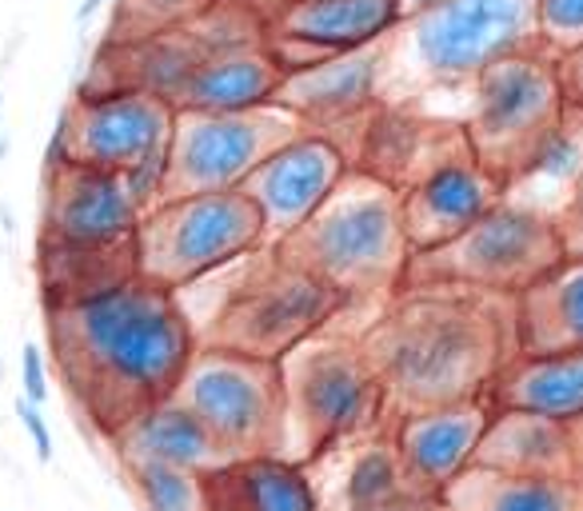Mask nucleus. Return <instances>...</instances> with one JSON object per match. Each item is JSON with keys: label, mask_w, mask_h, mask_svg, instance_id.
Here are the masks:
<instances>
[{"label": "nucleus", "mask_w": 583, "mask_h": 511, "mask_svg": "<svg viewBox=\"0 0 583 511\" xmlns=\"http://www.w3.org/2000/svg\"><path fill=\"white\" fill-rule=\"evenodd\" d=\"M344 511H440L436 500H424V496H404L396 503H384V508H344Z\"/></svg>", "instance_id": "37"}, {"label": "nucleus", "mask_w": 583, "mask_h": 511, "mask_svg": "<svg viewBox=\"0 0 583 511\" xmlns=\"http://www.w3.org/2000/svg\"><path fill=\"white\" fill-rule=\"evenodd\" d=\"M491 419V400H455L392 419V448L412 496L436 500L455 476L476 464V448Z\"/></svg>", "instance_id": "15"}, {"label": "nucleus", "mask_w": 583, "mask_h": 511, "mask_svg": "<svg viewBox=\"0 0 583 511\" xmlns=\"http://www.w3.org/2000/svg\"><path fill=\"white\" fill-rule=\"evenodd\" d=\"M436 4H443V0H400V21H412V16L436 9Z\"/></svg>", "instance_id": "39"}, {"label": "nucleus", "mask_w": 583, "mask_h": 511, "mask_svg": "<svg viewBox=\"0 0 583 511\" xmlns=\"http://www.w3.org/2000/svg\"><path fill=\"white\" fill-rule=\"evenodd\" d=\"M556 72H560L563 100L583 108V48H572V52L556 57Z\"/></svg>", "instance_id": "34"}, {"label": "nucleus", "mask_w": 583, "mask_h": 511, "mask_svg": "<svg viewBox=\"0 0 583 511\" xmlns=\"http://www.w3.org/2000/svg\"><path fill=\"white\" fill-rule=\"evenodd\" d=\"M488 400L491 407H520L575 424L583 419V352L515 356L488 388Z\"/></svg>", "instance_id": "25"}, {"label": "nucleus", "mask_w": 583, "mask_h": 511, "mask_svg": "<svg viewBox=\"0 0 583 511\" xmlns=\"http://www.w3.org/2000/svg\"><path fill=\"white\" fill-rule=\"evenodd\" d=\"M212 500L228 511H320L308 464L288 455L240 460L224 476H212Z\"/></svg>", "instance_id": "28"}, {"label": "nucleus", "mask_w": 583, "mask_h": 511, "mask_svg": "<svg viewBox=\"0 0 583 511\" xmlns=\"http://www.w3.org/2000/svg\"><path fill=\"white\" fill-rule=\"evenodd\" d=\"M384 60L388 36L376 45L316 60L308 69H296L284 76L276 105L296 112L312 132H328L344 120L372 112L384 100Z\"/></svg>", "instance_id": "18"}, {"label": "nucleus", "mask_w": 583, "mask_h": 511, "mask_svg": "<svg viewBox=\"0 0 583 511\" xmlns=\"http://www.w3.org/2000/svg\"><path fill=\"white\" fill-rule=\"evenodd\" d=\"M276 248L336 288L348 308H380L396 296L412 260L400 192L364 168H348L312 221Z\"/></svg>", "instance_id": "4"}, {"label": "nucleus", "mask_w": 583, "mask_h": 511, "mask_svg": "<svg viewBox=\"0 0 583 511\" xmlns=\"http://www.w3.org/2000/svg\"><path fill=\"white\" fill-rule=\"evenodd\" d=\"M0 108H4V93H0Z\"/></svg>", "instance_id": "41"}, {"label": "nucleus", "mask_w": 583, "mask_h": 511, "mask_svg": "<svg viewBox=\"0 0 583 511\" xmlns=\"http://www.w3.org/2000/svg\"><path fill=\"white\" fill-rule=\"evenodd\" d=\"M172 395L188 412H197L200 424L233 455V464L257 455H284L288 424L281 360L197 348Z\"/></svg>", "instance_id": "9"}, {"label": "nucleus", "mask_w": 583, "mask_h": 511, "mask_svg": "<svg viewBox=\"0 0 583 511\" xmlns=\"http://www.w3.org/2000/svg\"><path fill=\"white\" fill-rule=\"evenodd\" d=\"M16 416H21L24 431H28V440H33L36 460H40V464H48V460H52V431H48L40 404H33V400H24V395H21V400H16Z\"/></svg>", "instance_id": "33"}, {"label": "nucleus", "mask_w": 583, "mask_h": 511, "mask_svg": "<svg viewBox=\"0 0 583 511\" xmlns=\"http://www.w3.org/2000/svg\"><path fill=\"white\" fill-rule=\"evenodd\" d=\"M500 200L503 180L488 173L472 152L432 168L428 176H420L416 185L400 192V212H404V233H408L412 255L432 252L455 236H464Z\"/></svg>", "instance_id": "17"}, {"label": "nucleus", "mask_w": 583, "mask_h": 511, "mask_svg": "<svg viewBox=\"0 0 583 511\" xmlns=\"http://www.w3.org/2000/svg\"><path fill=\"white\" fill-rule=\"evenodd\" d=\"M560 236H563V252L583 255V188H580V197L572 200L568 216L560 221Z\"/></svg>", "instance_id": "35"}, {"label": "nucleus", "mask_w": 583, "mask_h": 511, "mask_svg": "<svg viewBox=\"0 0 583 511\" xmlns=\"http://www.w3.org/2000/svg\"><path fill=\"white\" fill-rule=\"evenodd\" d=\"M539 48L536 0H443L388 36L384 100L464 88L496 60Z\"/></svg>", "instance_id": "5"}, {"label": "nucleus", "mask_w": 583, "mask_h": 511, "mask_svg": "<svg viewBox=\"0 0 583 511\" xmlns=\"http://www.w3.org/2000/svg\"><path fill=\"white\" fill-rule=\"evenodd\" d=\"M320 460H332L340 464V500L336 508L328 511H344V508H384V503H396L404 496H412L408 484H404V472H400L396 448H392V436L376 431V436H364V440H352L344 448H332Z\"/></svg>", "instance_id": "29"}, {"label": "nucleus", "mask_w": 583, "mask_h": 511, "mask_svg": "<svg viewBox=\"0 0 583 511\" xmlns=\"http://www.w3.org/2000/svg\"><path fill=\"white\" fill-rule=\"evenodd\" d=\"M288 72L272 57L264 36L228 45L221 52H209L197 69L188 72L180 93L172 96V108H197V112H252L276 100Z\"/></svg>", "instance_id": "22"}, {"label": "nucleus", "mask_w": 583, "mask_h": 511, "mask_svg": "<svg viewBox=\"0 0 583 511\" xmlns=\"http://www.w3.org/2000/svg\"><path fill=\"white\" fill-rule=\"evenodd\" d=\"M348 168V156L312 128L272 152L269 161L240 185V192L264 224L269 248L284 245L291 233H300L320 212V204L336 192Z\"/></svg>", "instance_id": "13"}, {"label": "nucleus", "mask_w": 583, "mask_h": 511, "mask_svg": "<svg viewBox=\"0 0 583 511\" xmlns=\"http://www.w3.org/2000/svg\"><path fill=\"white\" fill-rule=\"evenodd\" d=\"M536 36L551 57L583 48V0H536Z\"/></svg>", "instance_id": "31"}, {"label": "nucleus", "mask_w": 583, "mask_h": 511, "mask_svg": "<svg viewBox=\"0 0 583 511\" xmlns=\"http://www.w3.org/2000/svg\"><path fill=\"white\" fill-rule=\"evenodd\" d=\"M108 440L117 448L120 464H164L204 479L224 476L233 467V455L224 452L216 436L200 424L197 412H188L176 395L156 400L144 412H136Z\"/></svg>", "instance_id": "20"}, {"label": "nucleus", "mask_w": 583, "mask_h": 511, "mask_svg": "<svg viewBox=\"0 0 583 511\" xmlns=\"http://www.w3.org/2000/svg\"><path fill=\"white\" fill-rule=\"evenodd\" d=\"M568 428H572V479L583 488V419H575Z\"/></svg>", "instance_id": "38"}, {"label": "nucleus", "mask_w": 583, "mask_h": 511, "mask_svg": "<svg viewBox=\"0 0 583 511\" xmlns=\"http://www.w3.org/2000/svg\"><path fill=\"white\" fill-rule=\"evenodd\" d=\"M464 88V136L472 144V156L500 180H508V173L536 148V140L560 120L568 105L556 57L544 48H524L496 60Z\"/></svg>", "instance_id": "10"}, {"label": "nucleus", "mask_w": 583, "mask_h": 511, "mask_svg": "<svg viewBox=\"0 0 583 511\" xmlns=\"http://www.w3.org/2000/svg\"><path fill=\"white\" fill-rule=\"evenodd\" d=\"M440 511H583V488L575 479L508 476L491 467H467L436 496Z\"/></svg>", "instance_id": "27"}, {"label": "nucleus", "mask_w": 583, "mask_h": 511, "mask_svg": "<svg viewBox=\"0 0 583 511\" xmlns=\"http://www.w3.org/2000/svg\"><path fill=\"white\" fill-rule=\"evenodd\" d=\"M45 328L64 388L105 436L168 400L197 352L176 296L141 276L93 300L45 308Z\"/></svg>", "instance_id": "2"}, {"label": "nucleus", "mask_w": 583, "mask_h": 511, "mask_svg": "<svg viewBox=\"0 0 583 511\" xmlns=\"http://www.w3.org/2000/svg\"><path fill=\"white\" fill-rule=\"evenodd\" d=\"M464 152H472L464 124H443V120H428L412 105L380 100L368 112V124H364L356 168L380 176L384 185L404 192L420 176L448 164L452 156H464Z\"/></svg>", "instance_id": "19"}, {"label": "nucleus", "mask_w": 583, "mask_h": 511, "mask_svg": "<svg viewBox=\"0 0 583 511\" xmlns=\"http://www.w3.org/2000/svg\"><path fill=\"white\" fill-rule=\"evenodd\" d=\"M560 224L500 200L464 236L408 260L404 284H455V288L520 296L563 260Z\"/></svg>", "instance_id": "8"}, {"label": "nucleus", "mask_w": 583, "mask_h": 511, "mask_svg": "<svg viewBox=\"0 0 583 511\" xmlns=\"http://www.w3.org/2000/svg\"><path fill=\"white\" fill-rule=\"evenodd\" d=\"M105 4H108V0H81V9H76V24L84 28V24L93 21V16H96L100 9H105Z\"/></svg>", "instance_id": "40"}, {"label": "nucleus", "mask_w": 583, "mask_h": 511, "mask_svg": "<svg viewBox=\"0 0 583 511\" xmlns=\"http://www.w3.org/2000/svg\"><path fill=\"white\" fill-rule=\"evenodd\" d=\"M176 108L144 88L76 93L64 105L48 144V164H84L105 173H129L152 152L168 148Z\"/></svg>", "instance_id": "12"}, {"label": "nucleus", "mask_w": 583, "mask_h": 511, "mask_svg": "<svg viewBox=\"0 0 583 511\" xmlns=\"http://www.w3.org/2000/svg\"><path fill=\"white\" fill-rule=\"evenodd\" d=\"M284 372V455L316 464L332 448L388 428L384 380L360 348V332L336 324L304 340L281 360Z\"/></svg>", "instance_id": "6"}, {"label": "nucleus", "mask_w": 583, "mask_h": 511, "mask_svg": "<svg viewBox=\"0 0 583 511\" xmlns=\"http://www.w3.org/2000/svg\"><path fill=\"white\" fill-rule=\"evenodd\" d=\"M360 348L384 380L392 419L455 400H484L496 376L520 356L515 296L404 284L376 308Z\"/></svg>", "instance_id": "1"}, {"label": "nucleus", "mask_w": 583, "mask_h": 511, "mask_svg": "<svg viewBox=\"0 0 583 511\" xmlns=\"http://www.w3.org/2000/svg\"><path fill=\"white\" fill-rule=\"evenodd\" d=\"M308 132L284 105H264L252 112H197L176 108L168 136V185L164 200L236 192L272 152Z\"/></svg>", "instance_id": "11"}, {"label": "nucleus", "mask_w": 583, "mask_h": 511, "mask_svg": "<svg viewBox=\"0 0 583 511\" xmlns=\"http://www.w3.org/2000/svg\"><path fill=\"white\" fill-rule=\"evenodd\" d=\"M136 228H141V209L120 173L84 168V164H48L45 168L40 240L108 248L129 245Z\"/></svg>", "instance_id": "14"}, {"label": "nucleus", "mask_w": 583, "mask_h": 511, "mask_svg": "<svg viewBox=\"0 0 583 511\" xmlns=\"http://www.w3.org/2000/svg\"><path fill=\"white\" fill-rule=\"evenodd\" d=\"M21 388H24V400H33V404H45L48 400V380H45V356L36 348L33 340H24L21 348Z\"/></svg>", "instance_id": "32"}, {"label": "nucleus", "mask_w": 583, "mask_h": 511, "mask_svg": "<svg viewBox=\"0 0 583 511\" xmlns=\"http://www.w3.org/2000/svg\"><path fill=\"white\" fill-rule=\"evenodd\" d=\"M476 467L508 476L572 479V428L520 407H491L484 440L476 448Z\"/></svg>", "instance_id": "23"}, {"label": "nucleus", "mask_w": 583, "mask_h": 511, "mask_svg": "<svg viewBox=\"0 0 583 511\" xmlns=\"http://www.w3.org/2000/svg\"><path fill=\"white\" fill-rule=\"evenodd\" d=\"M141 511H212V479L164 464H120Z\"/></svg>", "instance_id": "30"}, {"label": "nucleus", "mask_w": 583, "mask_h": 511, "mask_svg": "<svg viewBox=\"0 0 583 511\" xmlns=\"http://www.w3.org/2000/svg\"><path fill=\"white\" fill-rule=\"evenodd\" d=\"M36 276H40L45 308H64V304H81V300H93V296H105L112 288H124L141 272H136V248H132V240L129 245H108V248L40 240Z\"/></svg>", "instance_id": "26"}, {"label": "nucleus", "mask_w": 583, "mask_h": 511, "mask_svg": "<svg viewBox=\"0 0 583 511\" xmlns=\"http://www.w3.org/2000/svg\"><path fill=\"white\" fill-rule=\"evenodd\" d=\"M0 376H4V364H0Z\"/></svg>", "instance_id": "42"}, {"label": "nucleus", "mask_w": 583, "mask_h": 511, "mask_svg": "<svg viewBox=\"0 0 583 511\" xmlns=\"http://www.w3.org/2000/svg\"><path fill=\"white\" fill-rule=\"evenodd\" d=\"M400 0H296L264 21V45L284 72L376 45L396 33Z\"/></svg>", "instance_id": "16"}, {"label": "nucleus", "mask_w": 583, "mask_h": 511, "mask_svg": "<svg viewBox=\"0 0 583 511\" xmlns=\"http://www.w3.org/2000/svg\"><path fill=\"white\" fill-rule=\"evenodd\" d=\"M236 9H245V12H252L260 24L269 21L272 12H281V9H288V4H296V0H233Z\"/></svg>", "instance_id": "36"}, {"label": "nucleus", "mask_w": 583, "mask_h": 511, "mask_svg": "<svg viewBox=\"0 0 583 511\" xmlns=\"http://www.w3.org/2000/svg\"><path fill=\"white\" fill-rule=\"evenodd\" d=\"M132 248L141 280L164 292H180L240 255L269 248V240L257 209L236 188V192L164 200L160 209H152L141 221Z\"/></svg>", "instance_id": "7"}, {"label": "nucleus", "mask_w": 583, "mask_h": 511, "mask_svg": "<svg viewBox=\"0 0 583 511\" xmlns=\"http://www.w3.org/2000/svg\"><path fill=\"white\" fill-rule=\"evenodd\" d=\"M176 296H197V304L176 300L197 336V348L240 352L260 360H284L296 344L312 340L348 312L336 288L291 264L281 248H257Z\"/></svg>", "instance_id": "3"}, {"label": "nucleus", "mask_w": 583, "mask_h": 511, "mask_svg": "<svg viewBox=\"0 0 583 511\" xmlns=\"http://www.w3.org/2000/svg\"><path fill=\"white\" fill-rule=\"evenodd\" d=\"M515 340L520 356L583 352V255H563L515 296Z\"/></svg>", "instance_id": "24"}, {"label": "nucleus", "mask_w": 583, "mask_h": 511, "mask_svg": "<svg viewBox=\"0 0 583 511\" xmlns=\"http://www.w3.org/2000/svg\"><path fill=\"white\" fill-rule=\"evenodd\" d=\"M583 188V108L563 105L560 120L503 180V200L560 224Z\"/></svg>", "instance_id": "21"}]
</instances>
